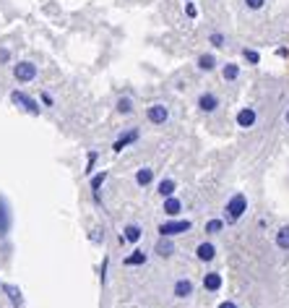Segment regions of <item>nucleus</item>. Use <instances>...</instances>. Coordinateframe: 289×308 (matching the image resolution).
<instances>
[{"label": "nucleus", "instance_id": "f257e3e1", "mask_svg": "<svg viewBox=\"0 0 289 308\" xmlns=\"http://www.w3.org/2000/svg\"><path fill=\"white\" fill-rule=\"evenodd\" d=\"M245 212H248V196H245L242 191H237L235 196L224 204V214H222V220H224L227 225H235V222L242 220V214H245Z\"/></svg>", "mask_w": 289, "mask_h": 308}, {"label": "nucleus", "instance_id": "f03ea898", "mask_svg": "<svg viewBox=\"0 0 289 308\" xmlns=\"http://www.w3.org/2000/svg\"><path fill=\"white\" fill-rule=\"evenodd\" d=\"M190 227L193 222L190 220H167V222H161L159 225V238H175V235H185V233H190Z\"/></svg>", "mask_w": 289, "mask_h": 308}, {"label": "nucleus", "instance_id": "7ed1b4c3", "mask_svg": "<svg viewBox=\"0 0 289 308\" xmlns=\"http://www.w3.org/2000/svg\"><path fill=\"white\" fill-rule=\"evenodd\" d=\"M13 78H16V81H21V84L34 81V78H37V65L29 63V60L16 63V65H13Z\"/></svg>", "mask_w": 289, "mask_h": 308}, {"label": "nucleus", "instance_id": "20e7f679", "mask_svg": "<svg viewBox=\"0 0 289 308\" xmlns=\"http://www.w3.org/2000/svg\"><path fill=\"white\" fill-rule=\"evenodd\" d=\"M146 118H148V123H151V125H164L169 120V107L161 105V102H154V105H148Z\"/></svg>", "mask_w": 289, "mask_h": 308}, {"label": "nucleus", "instance_id": "39448f33", "mask_svg": "<svg viewBox=\"0 0 289 308\" xmlns=\"http://www.w3.org/2000/svg\"><path fill=\"white\" fill-rule=\"evenodd\" d=\"M195 105H198V110L203 112V115H214L222 102H219V97H216L214 92H201L198 99H195Z\"/></svg>", "mask_w": 289, "mask_h": 308}, {"label": "nucleus", "instance_id": "423d86ee", "mask_svg": "<svg viewBox=\"0 0 289 308\" xmlns=\"http://www.w3.org/2000/svg\"><path fill=\"white\" fill-rule=\"evenodd\" d=\"M256 120H258V112H256V107H250V105H245V107H240L237 110V115H235V123L240 125V128H253L256 125Z\"/></svg>", "mask_w": 289, "mask_h": 308}, {"label": "nucleus", "instance_id": "0eeeda50", "mask_svg": "<svg viewBox=\"0 0 289 308\" xmlns=\"http://www.w3.org/2000/svg\"><path fill=\"white\" fill-rule=\"evenodd\" d=\"M195 259H198L201 264H211V261L216 259V246L211 241H201L198 246H195Z\"/></svg>", "mask_w": 289, "mask_h": 308}, {"label": "nucleus", "instance_id": "6e6552de", "mask_svg": "<svg viewBox=\"0 0 289 308\" xmlns=\"http://www.w3.org/2000/svg\"><path fill=\"white\" fill-rule=\"evenodd\" d=\"M10 99H13L21 110L31 112V115H39V105H37V102H34L29 94H24V92H13V94H10Z\"/></svg>", "mask_w": 289, "mask_h": 308}, {"label": "nucleus", "instance_id": "1a4fd4ad", "mask_svg": "<svg viewBox=\"0 0 289 308\" xmlns=\"http://www.w3.org/2000/svg\"><path fill=\"white\" fill-rule=\"evenodd\" d=\"M224 285L222 272H203V290L206 293H219Z\"/></svg>", "mask_w": 289, "mask_h": 308}, {"label": "nucleus", "instance_id": "9d476101", "mask_svg": "<svg viewBox=\"0 0 289 308\" xmlns=\"http://www.w3.org/2000/svg\"><path fill=\"white\" fill-rule=\"evenodd\" d=\"M138 136H141V131H138V128H131V131L120 133L118 139H115V144H112V152H123L125 146H131L133 141H138Z\"/></svg>", "mask_w": 289, "mask_h": 308}, {"label": "nucleus", "instance_id": "9b49d317", "mask_svg": "<svg viewBox=\"0 0 289 308\" xmlns=\"http://www.w3.org/2000/svg\"><path fill=\"white\" fill-rule=\"evenodd\" d=\"M141 235H144V230H141V225H136V222H131V225H125L123 227V233H120V243H138L141 241Z\"/></svg>", "mask_w": 289, "mask_h": 308}, {"label": "nucleus", "instance_id": "f8f14e48", "mask_svg": "<svg viewBox=\"0 0 289 308\" xmlns=\"http://www.w3.org/2000/svg\"><path fill=\"white\" fill-rule=\"evenodd\" d=\"M193 290H195V285H193V280H188V277H180L175 285H172V293H175V298H190L193 295Z\"/></svg>", "mask_w": 289, "mask_h": 308}, {"label": "nucleus", "instance_id": "ddd939ff", "mask_svg": "<svg viewBox=\"0 0 289 308\" xmlns=\"http://www.w3.org/2000/svg\"><path fill=\"white\" fill-rule=\"evenodd\" d=\"M161 212H164L169 220H177L182 214V201L177 196H169V199H164V204H161Z\"/></svg>", "mask_w": 289, "mask_h": 308}, {"label": "nucleus", "instance_id": "4468645a", "mask_svg": "<svg viewBox=\"0 0 289 308\" xmlns=\"http://www.w3.org/2000/svg\"><path fill=\"white\" fill-rule=\"evenodd\" d=\"M216 55L214 52H201L198 58H195V65H198V71H203V73H211L214 68H216Z\"/></svg>", "mask_w": 289, "mask_h": 308}, {"label": "nucleus", "instance_id": "2eb2a0df", "mask_svg": "<svg viewBox=\"0 0 289 308\" xmlns=\"http://www.w3.org/2000/svg\"><path fill=\"white\" fill-rule=\"evenodd\" d=\"M154 251H156V256L169 259L172 254H175V243H172V238H159L156 246H154Z\"/></svg>", "mask_w": 289, "mask_h": 308}, {"label": "nucleus", "instance_id": "dca6fc26", "mask_svg": "<svg viewBox=\"0 0 289 308\" xmlns=\"http://www.w3.org/2000/svg\"><path fill=\"white\" fill-rule=\"evenodd\" d=\"M175 191H177V183L172 178H164V180H159V186H156V193L161 199H169V196H175Z\"/></svg>", "mask_w": 289, "mask_h": 308}, {"label": "nucleus", "instance_id": "f3484780", "mask_svg": "<svg viewBox=\"0 0 289 308\" xmlns=\"http://www.w3.org/2000/svg\"><path fill=\"white\" fill-rule=\"evenodd\" d=\"M146 259H148V256H146V251L136 248L133 254H128V256L123 259V264H125V267H144V264H146Z\"/></svg>", "mask_w": 289, "mask_h": 308}, {"label": "nucleus", "instance_id": "a211bd4d", "mask_svg": "<svg viewBox=\"0 0 289 308\" xmlns=\"http://www.w3.org/2000/svg\"><path fill=\"white\" fill-rule=\"evenodd\" d=\"M136 183L141 188L151 186L154 183V167H141V170H138V173H136Z\"/></svg>", "mask_w": 289, "mask_h": 308}, {"label": "nucleus", "instance_id": "6ab92c4d", "mask_svg": "<svg viewBox=\"0 0 289 308\" xmlns=\"http://www.w3.org/2000/svg\"><path fill=\"white\" fill-rule=\"evenodd\" d=\"M222 76H224L227 84L237 81V78H240V65H237V63H224V65H222Z\"/></svg>", "mask_w": 289, "mask_h": 308}, {"label": "nucleus", "instance_id": "aec40b11", "mask_svg": "<svg viewBox=\"0 0 289 308\" xmlns=\"http://www.w3.org/2000/svg\"><path fill=\"white\" fill-rule=\"evenodd\" d=\"M276 248H282V251H289V225H282L279 230H276Z\"/></svg>", "mask_w": 289, "mask_h": 308}, {"label": "nucleus", "instance_id": "412c9836", "mask_svg": "<svg viewBox=\"0 0 289 308\" xmlns=\"http://www.w3.org/2000/svg\"><path fill=\"white\" fill-rule=\"evenodd\" d=\"M227 227V222L222 220V217H214V220L206 222V235H219Z\"/></svg>", "mask_w": 289, "mask_h": 308}, {"label": "nucleus", "instance_id": "4be33fe9", "mask_svg": "<svg viewBox=\"0 0 289 308\" xmlns=\"http://www.w3.org/2000/svg\"><path fill=\"white\" fill-rule=\"evenodd\" d=\"M105 180H107V173L102 170V173H97V175H91V193L94 196H99V188L105 186Z\"/></svg>", "mask_w": 289, "mask_h": 308}, {"label": "nucleus", "instance_id": "5701e85b", "mask_svg": "<svg viewBox=\"0 0 289 308\" xmlns=\"http://www.w3.org/2000/svg\"><path fill=\"white\" fill-rule=\"evenodd\" d=\"M242 60H245L248 65H258V63H261V55H258L256 50L245 47V50H242Z\"/></svg>", "mask_w": 289, "mask_h": 308}, {"label": "nucleus", "instance_id": "b1692460", "mask_svg": "<svg viewBox=\"0 0 289 308\" xmlns=\"http://www.w3.org/2000/svg\"><path fill=\"white\" fill-rule=\"evenodd\" d=\"M118 112H120V115H131V112H133L131 97H120V99H118Z\"/></svg>", "mask_w": 289, "mask_h": 308}, {"label": "nucleus", "instance_id": "393cba45", "mask_svg": "<svg viewBox=\"0 0 289 308\" xmlns=\"http://www.w3.org/2000/svg\"><path fill=\"white\" fill-rule=\"evenodd\" d=\"M8 225H10V220H8V209H5V204L0 201V235H5Z\"/></svg>", "mask_w": 289, "mask_h": 308}, {"label": "nucleus", "instance_id": "a878e982", "mask_svg": "<svg viewBox=\"0 0 289 308\" xmlns=\"http://www.w3.org/2000/svg\"><path fill=\"white\" fill-rule=\"evenodd\" d=\"M209 42L214 44V47H224V44H227V37H224L222 31H211V34H209Z\"/></svg>", "mask_w": 289, "mask_h": 308}, {"label": "nucleus", "instance_id": "bb28decb", "mask_svg": "<svg viewBox=\"0 0 289 308\" xmlns=\"http://www.w3.org/2000/svg\"><path fill=\"white\" fill-rule=\"evenodd\" d=\"M5 293L10 295V301H13V303H18V301H21V295H18V288H13V285H5Z\"/></svg>", "mask_w": 289, "mask_h": 308}, {"label": "nucleus", "instance_id": "cd10ccee", "mask_svg": "<svg viewBox=\"0 0 289 308\" xmlns=\"http://www.w3.org/2000/svg\"><path fill=\"white\" fill-rule=\"evenodd\" d=\"M94 165H97V152H89V162H86V173L89 175L94 173Z\"/></svg>", "mask_w": 289, "mask_h": 308}, {"label": "nucleus", "instance_id": "c85d7f7f", "mask_svg": "<svg viewBox=\"0 0 289 308\" xmlns=\"http://www.w3.org/2000/svg\"><path fill=\"white\" fill-rule=\"evenodd\" d=\"M245 5H248L250 10H261V8L266 5V0H245Z\"/></svg>", "mask_w": 289, "mask_h": 308}, {"label": "nucleus", "instance_id": "c756f323", "mask_svg": "<svg viewBox=\"0 0 289 308\" xmlns=\"http://www.w3.org/2000/svg\"><path fill=\"white\" fill-rule=\"evenodd\" d=\"M185 13H188L190 18H195V16H198V10H195V5H193V3H185Z\"/></svg>", "mask_w": 289, "mask_h": 308}, {"label": "nucleus", "instance_id": "7c9ffc66", "mask_svg": "<svg viewBox=\"0 0 289 308\" xmlns=\"http://www.w3.org/2000/svg\"><path fill=\"white\" fill-rule=\"evenodd\" d=\"M42 105H47V107H52V105H55V99H52V97H50L47 92H42Z\"/></svg>", "mask_w": 289, "mask_h": 308}, {"label": "nucleus", "instance_id": "2f4dec72", "mask_svg": "<svg viewBox=\"0 0 289 308\" xmlns=\"http://www.w3.org/2000/svg\"><path fill=\"white\" fill-rule=\"evenodd\" d=\"M276 58H289V47H276Z\"/></svg>", "mask_w": 289, "mask_h": 308}, {"label": "nucleus", "instance_id": "473e14b6", "mask_svg": "<svg viewBox=\"0 0 289 308\" xmlns=\"http://www.w3.org/2000/svg\"><path fill=\"white\" fill-rule=\"evenodd\" d=\"M216 308H237V303L235 301H224V303H219Z\"/></svg>", "mask_w": 289, "mask_h": 308}, {"label": "nucleus", "instance_id": "72a5a7b5", "mask_svg": "<svg viewBox=\"0 0 289 308\" xmlns=\"http://www.w3.org/2000/svg\"><path fill=\"white\" fill-rule=\"evenodd\" d=\"M8 58H10V52L8 50H0V63H5Z\"/></svg>", "mask_w": 289, "mask_h": 308}, {"label": "nucleus", "instance_id": "f704fd0d", "mask_svg": "<svg viewBox=\"0 0 289 308\" xmlns=\"http://www.w3.org/2000/svg\"><path fill=\"white\" fill-rule=\"evenodd\" d=\"M284 123L289 125V107H287V112H284Z\"/></svg>", "mask_w": 289, "mask_h": 308}]
</instances>
